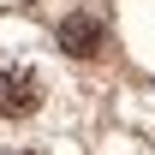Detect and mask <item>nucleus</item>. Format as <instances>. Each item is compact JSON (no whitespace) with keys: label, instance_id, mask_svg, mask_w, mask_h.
<instances>
[{"label":"nucleus","instance_id":"1","mask_svg":"<svg viewBox=\"0 0 155 155\" xmlns=\"http://www.w3.org/2000/svg\"><path fill=\"white\" fill-rule=\"evenodd\" d=\"M36 107H42V78L30 66L0 72V119H30Z\"/></svg>","mask_w":155,"mask_h":155},{"label":"nucleus","instance_id":"2","mask_svg":"<svg viewBox=\"0 0 155 155\" xmlns=\"http://www.w3.org/2000/svg\"><path fill=\"white\" fill-rule=\"evenodd\" d=\"M101 42H107V30H101V18H90V12H72V18L60 24V48L78 60H96Z\"/></svg>","mask_w":155,"mask_h":155},{"label":"nucleus","instance_id":"3","mask_svg":"<svg viewBox=\"0 0 155 155\" xmlns=\"http://www.w3.org/2000/svg\"><path fill=\"white\" fill-rule=\"evenodd\" d=\"M18 155H36V149H18Z\"/></svg>","mask_w":155,"mask_h":155}]
</instances>
